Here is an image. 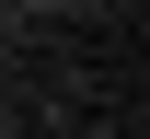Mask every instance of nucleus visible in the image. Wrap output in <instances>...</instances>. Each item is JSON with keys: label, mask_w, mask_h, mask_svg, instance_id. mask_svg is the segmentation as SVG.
I'll use <instances>...</instances> for the list:
<instances>
[{"label": "nucleus", "mask_w": 150, "mask_h": 139, "mask_svg": "<svg viewBox=\"0 0 150 139\" xmlns=\"http://www.w3.org/2000/svg\"><path fill=\"white\" fill-rule=\"evenodd\" d=\"M12 12H69V0H12Z\"/></svg>", "instance_id": "nucleus-1"}, {"label": "nucleus", "mask_w": 150, "mask_h": 139, "mask_svg": "<svg viewBox=\"0 0 150 139\" xmlns=\"http://www.w3.org/2000/svg\"><path fill=\"white\" fill-rule=\"evenodd\" d=\"M0 23H12V0H0Z\"/></svg>", "instance_id": "nucleus-2"}, {"label": "nucleus", "mask_w": 150, "mask_h": 139, "mask_svg": "<svg viewBox=\"0 0 150 139\" xmlns=\"http://www.w3.org/2000/svg\"><path fill=\"white\" fill-rule=\"evenodd\" d=\"M0 139H12V128H0Z\"/></svg>", "instance_id": "nucleus-3"}]
</instances>
